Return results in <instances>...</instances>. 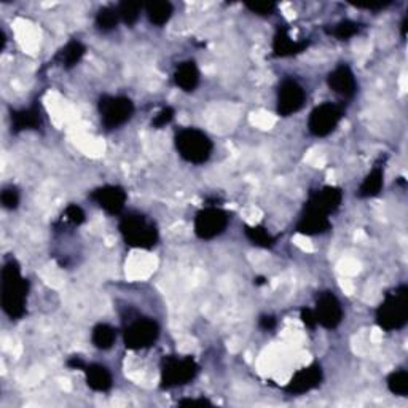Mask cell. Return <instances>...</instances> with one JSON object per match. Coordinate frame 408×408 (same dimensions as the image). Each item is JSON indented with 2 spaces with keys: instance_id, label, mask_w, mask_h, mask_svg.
<instances>
[{
  "instance_id": "cell-1",
  "label": "cell",
  "mask_w": 408,
  "mask_h": 408,
  "mask_svg": "<svg viewBox=\"0 0 408 408\" xmlns=\"http://www.w3.org/2000/svg\"><path fill=\"white\" fill-rule=\"evenodd\" d=\"M29 284L21 275L16 260H9L2 268V308L11 319L26 315V300Z\"/></svg>"
},
{
  "instance_id": "cell-2",
  "label": "cell",
  "mask_w": 408,
  "mask_h": 408,
  "mask_svg": "<svg viewBox=\"0 0 408 408\" xmlns=\"http://www.w3.org/2000/svg\"><path fill=\"white\" fill-rule=\"evenodd\" d=\"M120 233L128 246L136 249H152L158 243V230L155 223L139 213H128L120 220Z\"/></svg>"
},
{
  "instance_id": "cell-3",
  "label": "cell",
  "mask_w": 408,
  "mask_h": 408,
  "mask_svg": "<svg viewBox=\"0 0 408 408\" xmlns=\"http://www.w3.org/2000/svg\"><path fill=\"white\" fill-rule=\"evenodd\" d=\"M408 321V287L400 285L386 294L383 303L377 308V324L386 332L405 327Z\"/></svg>"
},
{
  "instance_id": "cell-4",
  "label": "cell",
  "mask_w": 408,
  "mask_h": 408,
  "mask_svg": "<svg viewBox=\"0 0 408 408\" xmlns=\"http://www.w3.org/2000/svg\"><path fill=\"white\" fill-rule=\"evenodd\" d=\"M175 148L183 160L192 165H203L210 158L214 144L208 134L196 128H182L175 134Z\"/></svg>"
},
{
  "instance_id": "cell-5",
  "label": "cell",
  "mask_w": 408,
  "mask_h": 408,
  "mask_svg": "<svg viewBox=\"0 0 408 408\" xmlns=\"http://www.w3.org/2000/svg\"><path fill=\"white\" fill-rule=\"evenodd\" d=\"M198 372L200 367L193 357L169 356L163 360L161 365V387L171 389L187 384L198 375Z\"/></svg>"
},
{
  "instance_id": "cell-6",
  "label": "cell",
  "mask_w": 408,
  "mask_h": 408,
  "mask_svg": "<svg viewBox=\"0 0 408 408\" xmlns=\"http://www.w3.org/2000/svg\"><path fill=\"white\" fill-rule=\"evenodd\" d=\"M160 337V325L151 317H138L126 325L123 340L128 350H147Z\"/></svg>"
},
{
  "instance_id": "cell-7",
  "label": "cell",
  "mask_w": 408,
  "mask_h": 408,
  "mask_svg": "<svg viewBox=\"0 0 408 408\" xmlns=\"http://www.w3.org/2000/svg\"><path fill=\"white\" fill-rule=\"evenodd\" d=\"M101 121L107 129L123 126L133 117L134 104L126 96H102L99 99Z\"/></svg>"
},
{
  "instance_id": "cell-8",
  "label": "cell",
  "mask_w": 408,
  "mask_h": 408,
  "mask_svg": "<svg viewBox=\"0 0 408 408\" xmlns=\"http://www.w3.org/2000/svg\"><path fill=\"white\" fill-rule=\"evenodd\" d=\"M345 115L343 107L340 104H333V102H322L317 106L315 111L310 113L308 118V129L312 136L316 138H325L330 133L335 131L340 121H342Z\"/></svg>"
},
{
  "instance_id": "cell-9",
  "label": "cell",
  "mask_w": 408,
  "mask_h": 408,
  "mask_svg": "<svg viewBox=\"0 0 408 408\" xmlns=\"http://www.w3.org/2000/svg\"><path fill=\"white\" fill-rule=\"evenodd\" d=\"M230 215L220 208H204L195 217V233L200 240H214L227 230Z\"/></svg>"
},
{
  "instance_id": "cell-10",
  "label": "cell",
  "mask_w": 408,
  "mask_h": 408,
  "mask_svg": "<svg viewBox=\"0 0 408 408\" xmlns=\"http://www.w3.org/2000/svg\"><path fill=\"white\" fill-rule=\"evenodd\" d=\"M306 102L305 88L297 80L285 78L277 90V113L281 117H290V115L302 111Z\"/></svg>"
},
{
  "instance_id": "cell-11",
  "label": "cell",
  "mask_w": 408,
  "mask_h": 408,
  "mask_svg": "<svg viewBox=\"0 0 408 408\" xmlns=\"http://www.w3.org/2000/svg\"><path fill=\"white\" fill-rule=\"evenodd\" d=\"M315 315L317 325L329 330L337 329L343 321L342 303L338 302V298L332 292H322L317 297Z\"/></svg>"
},
{
  "instance_id": "cell-12",
  "label": "cell",
  "mask_w": 408,
  "mask_h": 408,
  "mask_svg": "<svg viewBox=\"0 0 408 408\" xmlns=\"http://www.w3.org/2000/svg\"><path fill=\"white\" fill-rule=\"evenodd\" d=\"M126 198V192L118 185H104L90 193V200L111 215H117L125 209Z\"/></svg>"
},
{
  "instance_id": "cell-13",
  "label": "cell",
  "mask_w": 408,
  "mask_h": 408,
  "mask_svg": "<svg viewBox=\"0 0 408 408\" xmlns=\"http://www.w3.org/2000/svg\"><path fill=\"white\" fill-rule=\"evenodd\" d=\"M327 85L333 93H337L338 96H342L345 99L355 98V94L357 93L356 77L350 69V66L346 64H340L329 73Z\"/></svg>"
},
{
  "instance_id": "cell-14",
  "label": "cell",
  "mask_w": 408,
  "mask_h": 408,
  "mask_svg": "<svg viewBox=\"0 0 408 408\" xmlns=\"http://www.w3.org/2000/svg\"><path fill=\"white\" fill-rule=\"evenodd\" d=\"M322 382V369L321 365L312 364L306 369L298 370L289 384L285 386V391L289 394H306L315 389Z\"/></svg>"
},
{
  "instance_id": "cell-15",
  "label": "cell",
  "mask_w": 408,
  "mask_h": 408,
  "mask_svg": "<svg viewBox=\"0 0 408 408\" xmlns=\"http://www.w3.org/2000/svg\"><path fill=\"white\" fill-rule=\"evenodd\" d=\"M327 230H330L329 215L321 213V210L308 206V204H305L303 215L300 217V220H298L297 223L298 233L312 236V235L325 233Z\"/></svg>"
},
{
  "instance_id": "cell-16",
  "label": "cell",
  "mask_w": 408,
  "mask_h": 408,
  "mask_svg": "<svg viewBox=\"0 0 408 408\" xmlns=\"http://www.w3.org/2000/svg\"><path fill=\"white\" fill-rule=\"evenodd\" d=\"M342 200H343L342 190L337 187H324L321 190H317V192H312L306 204L317 210H321L324 214L330 215L340 208Z\"/></svg>"
},
{
  "instance_id": "cell-17",
  "label": "cell",
  "mask_w": 408,
  "mask_h": 408,
  "mask_svg": "<svg viewBox=\"0 0 408 408\" xmlns=\"http://www.w3.org/2000/svg\"><path fill=\"white\" fill-rule=\"evenodd\" d=\"M83 372L86 375V384L90 386L93 391L107 392L112 389L113 379L107 367L101 365V364H90V365H85Z\"/></svg>"
},
{
  "instance_id": "cell-18",
  "label": "cell",
  "mask_w": 408,
  "mask_h": 408,
  "mask_svg": "<svg viewBox=\"0 0 408 408\" xmlns=\"http://www.w3.org/2000/svg\"><path fill=\"white\" fill-rule=\"evenodd\" d=\"M174 81L183 91H195L200 85V71L195 61H183L174 72Z\"/></svg>"
},
{
  "instance_id": "cell-19",
  "label": "cell",
  "mask_w": 408,
  "mask_h": 408,
  "mask_svg": "<svg viewBox=\"0 0 408 408\" xmlns=\"http://www.w3.org/2000/svg\"><path fill=\"white\" fill-rule=\"evenodd\" d=\"M306 46H308L306 42H298V40L292 39L287 29H277L273 39V51L276 56L281 58L294 56V54L302 53L306 50Z\"/></svg>"
},
{
  "instance_id": "cell-20",
  "label": "cell",
  "mask_w": 408,
  "mask_h": 408,
  "mask_svg": "<svg viewBox=\"0 0 408 408\" xmlns=\"http://www.w3.org/2000/svg\"><path fill=\"white\" fill-rule=\"evenodd\" d=\"M42 125L40 112L37 106L23 108V111L11 112V126L15 131H24V129H37Z\"/></svg>"
},
{
  "instance_id": "cell-21",
  "label": "cell",
  "mask_w": 408,
  "mask_h": 408,
  "mask_svg": "<svg viewBox=\"0 0 408 408\" xmlns=\"http://www.w3.org/2000/svg\"><path fill=\"white\" fill-rule=\"evenodd\" d=\"M383 183H384V169L382 166H375L370 171V174L364 179V182L360 183L357 195L360 198H372V196H377L382 192Z\"/></svg>"
},
{
  "instance_id": "cell-22",
  "label": "cell",
  "mask_w": 408,
  "mask_h": 408,
  "mask_svg": "<svg viewBox=\"0 0 408 408\" xmlns=\"http://www.w3.org/2000/svg\"><path fill=\"white\" fill-rule=\"evenodd\" d=\"M85 53L86 46L78 42V40H72V42L67 44L64 49L58 53L56 61L61 66H64L66 69H71V67L80 63L81 58L85 56Z\"/></svg>"
},
{
  "instance_id": "cell-23",
  "label": "cell",
  "mask_w": 408,
  "mask_h": 408,
  "mask_svg": "<svg viewBox=\"0 0 408 408\" xmlns=\"http://www.w3.org/2000/svg\"><path fill=\"white\" fill-rule=\"evenodd\" d=\"M173 5L166 2V0H156L146 5V13L148 16V21L155 26H165L173 16Z\"/></svg>"
},
{
  "instance_id": "cell-24",
  "label": "cell",
  "mask_w": 408,
  "mask_h": 408,
  "mask_svg": "<svg viewBox=\"0 0 408 408\" xmlns=\"http://www.w3.org/2000/svg\"><path fill=\"white\" fill-rule=\"evenodd\" d=\"M115 340H117V330H115L112 325L98 324L96 327L93 329L91 342L98 350H102V351L111 350L115 343Z\"/></svg>"
},
{
  "instance_id": "cell-25",
  "label": "cell",
  "mask_w": 408,
  "mask_h": 408,
  "mask_svg": "<svg viewBox=\"0 0 408 408\" xmlns=\"http://www.w3.org/2000/svg\"><path fill=\"white\" fill-rule=\"evenodd\" d=\"M120 23V16L117 11V6H102L96 15V26L102 32L113 31L117 24Z\"/></svg>"
},
{
  "instance_id": "cell-26",
  "label": "cell",
  "mask_w": 408,
  "mask_h": 408,
  "mask_svg": "<svg viewBox=\"0 0 408 408\" xmlns=\"http://www.w3.org/2000/svg\"><path fill=\"white\" fill-rule=\"evenodd\" d=\"M244 233H246L248 240L258 248L268 249L271 246H275L276 243V238L263 227H244Z\"/></svg>"
},
{
  "instance_id": "cell-27",
  "label": "cell",
  "mask_w": 408,
  "mask_h": 408,
  "mask_svg": "<svg viewBox=\"0 0 408 408\" xmlns=\"http://www.w3.org/2000/svg\"><path fill=\"white\" fill-rule=\"evenodd\" d=\"M142 4L139 2H121L117 5V11L120 16V21H123L128 26H133L138 23L141 16Z\"/></svg>"
},
{
  "instance_id": "cell-28",
  "label": "cell",
  "mask_w": 408,
  "mask_h": 408,
  "mask_svg": "<svg viewBox=\"0 0 408 408\" xmlns=\"http://www.w3.org/2000/svg\"><path fill=\"white\" fill-rule=\"evenodd\" d=\"M387 387L396 396H407L408 394V373L407 370H396L387 377Z\"/></svg>"
},
{
  "instance_id": "cell-29",
  "label": "cell",
  "mask_w": 408,
  "mask_h": 408,
  "mask_svg": "<svg viewBox=\"0 0 408 408\" xmlns=\"http://www.w3.org/2000/svg\"><path fill=\"white\" fill-rule=\"evenodd\" d=\"M360 31V24L356 21H350V19H346V21H342L335 24L332 31H329L330 36L337 37L338 40H350L351 37L357 36Z\"/></svg>"
},
{
  "instance_id": "cell-30",
  "label": "cell",
  "mask_w": 408,
  "mask_h": 408,
  "mask_svg": "<svg viewBox=\"0 0 408 408\" xmlns=\"http://www.w3.org/2000/svg\"><path fill=\"white\" fill-rule=\"evenodd\" d=\"M246 9L258 16H270L276 11L277 5L275 2H248Z\"/></svg>"
},
{
  "instance_id": "cell-31",
  "label": "cell",
  "mask_w": 408,
  "mask_h": 408,
  "mask_svg": "<svg viewBox=\"0 0 408 408\" xmlns=\"http://www.w3.org/2000/svg\"><path fill=\"white\" fill-rule=\"evenodd\" d=\"M0 200H2L5 209H16L19 204V192L15 187L5 188L2 195H0Z\"/></svg>"
},
{
  "instance_id": "cell-32",
  "label": "cell",
  "mask_w": 408,
  "mask_h": 408,
  "mask_svg": "<svg viewBox=\"0 0 408 408\" xmlns=\"http://www.w3.org/2000/svg\"><path fill=\"white\" fill-rule=\"evenodd\" d=\"M64 219L72 223V225H80V223L85 222L83 209L77 206V204H71V206L64 210Z\"/></svg>"
},
{
  "instance_id": "cell-33",
  "label": "cell",
  "mask_w": 408,
  "mask_h": 408,
  "mask_svg": "<svg viewBox=\"0 0 408 408\" xmlns=\"http://www.w3.org/2000/svg\"><path fill=\"white\" fill-rule=\"evenodd\" d=\"M173 118H174V108L165 107V108H163V111H160L158 115H156V117L153 118L152 126L156 128V129H160V128H163V126H166V125L171 123Z\"/></svg>"
},
{
  "instance_id": "cell-34",
  "label": "cell",
  "mask_w": 408,
  "mask_h": 408,
  "mask_svg": "<svg viewBox=\"0 0 408 408\" xmlns=\"http://www.w3.org/2000/svg\"><path fill=\"white\" fill-rule=\"evenodd\" d=\"M351 5H355L356 9H364V10H373V11H377V10H383L386 9V6H389L391 2L389 0H379V2H351Z\"/></svg>"
},
{
  "instance_id": "cell-35",
  "label": "cell",
  "mask_w": 408,
  "mask_h": 408,
  "mask_svg": "<svg viewBox=\"0 0 408 408\" xmlns=\"http://www.w3.org/2000/svg\"><path fill=\"white\" fill-rule=\"evenodd\" d=\"M300 317H302V321L305 322L306 327H310V329L317 327V321H316L315 310H311V308H303V310L300 311Z\"/></svg>"
},
{
  "instance_id": "cell-36",
  "label": "cell",
  "mask_w": 408,
  "mask_h": 408,
  "mask_svg": "<svg viewBox=\"0 0 408 408\" xmlns=\"http://www.w3.org/2000/svg\"><path fill=\"white\" fill-rule=\"evenodd\" d=\"M260 327L265 330H273L276 327V319L273 316H263L260 319Z\"/></svg>"
},
{
  "instance_id": "cell-37",
  "label": "cell",
  "mask_w": 408,
  "mask_h": 408,
  "mask_svg": "<svg viewBox=\"0 0 408 408\" xmlns=\"http://www.w3.org/2000/svg\"><path fill=\"white\" fill-rule=\"evenodd\" d=\"M180 405H210L208 400H183Z\"/></svg>"
}]
</instances>
